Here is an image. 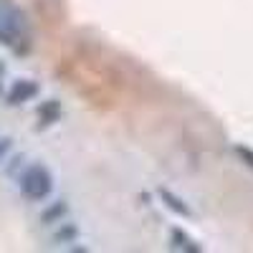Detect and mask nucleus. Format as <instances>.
Segmentation results:
<instances>
[{
  "label": "nucleus",
  "instance_id": "nucleus-3",
  "mask_svg": "<svg viewBox=\"0 0 253 253\" xmlns=\"http://www.w3.org/2000/svg\"><path fill=\"white\" fill-rule=\"evenodd\" d=\"M36 94V86L31 81H20V84H15V86L10 89V104H20V101H26V99H31Z\"/></svg>",
  "mask_w": 253,
  "mask_h": 253
},
{
  "label": "nucleus",
  "instance_id": "nucleus-2",
  "mask_svg": "<svg viewBox=\"0 0 253 253\" xmlns=\"http://www.w3.org/2000/svg\"><path fill=\"white\" fill-rule=\"evenodd\" d=\"M20 190H23V195L31 198V200L48 198V193L53 190L51 172L46 170L43 165H31L28 170L23 172V177H20Z\"/></svg>",
  "mask_w": 253,
  "mask_h": 253
},
{
  "label": "nucleus",
  "instance_id": "nucleus-1",
  "mask_svg": "<svg viewBox=\"0 0 253 253\" xmlns=\"http://www.w3.org/2000/svg\"><path fill=\"white\" fill-rule=\"evenodd\" d=\"M26 41H28V31H26V20L20 15V10L10 0H0V43L18 48Z\"/></svg>",
  "mask_w": 253,
  "mask_h": 253
},
{
  "label": "nucleus",
  "instance_id": "nucleus-4",
  "mask_svg": "<svg viewBox=\"0 0 253 253\" xmlns=\"http://www.w3.org/2000/svg\"><path fill=\"white\" fill-rule=\"evenodd\" d=\"M5 152H8V139H0V160H3Z\"/></svg>",
  "mask_w": 253,
  "mask_h": 253
}]
</instances>
